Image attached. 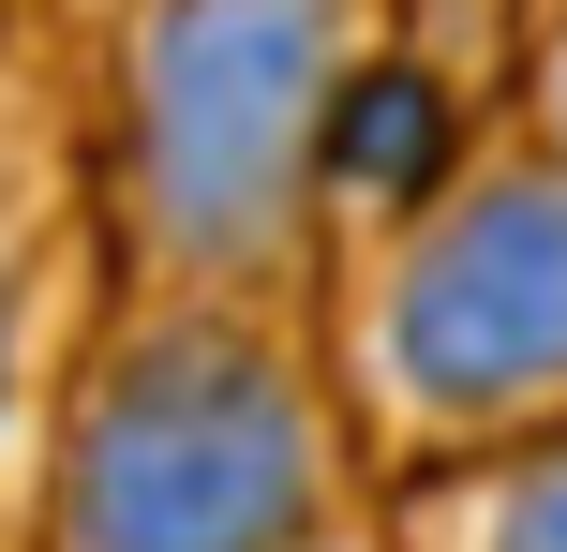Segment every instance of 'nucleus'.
I'll return each instance as SVG.
<instances>
[{
	"label": "nucleus",
	"mask_w": 567,
	"mask_h": 552,
	"mask_svg": "<svg viewBox=\"0 0 567 552\" xmlns=\"http://www.w3.org/2000/svg\"><path fill=\"white\" fill-rule=\"evenodd\" d=\"M105 493H120V538H150V552H225V538L284 493V418H269V388L225 374V404H209L195 448H165V418L135 404V418L105 434Z\"/></svg>",
	"instance_id": "1"
}]
</instances>
